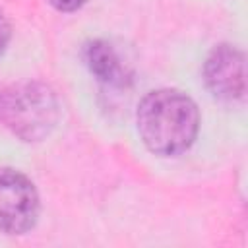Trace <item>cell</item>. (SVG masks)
<instances>
[{
	"instance_id": "obj_4",
	"label": "cell",
	"mask_w": 248,
	"mask_h": 248,
	"mask_svg": "<svg viewBox=\"0 0 248 248\" xmlns=\"http://www.w3.org/2000/svg\"><path fill=\"white\" fill-rule=\"evenodd\" d=\"M209 91L223 101L240 99L244 93V56L236 46L219 45L211 50L203 66Z\"/></svg>"
},
{
	"instance_id": "obj_1",
	"label": "cell",
	"mask_w": 248,
	"mask_h": 248,
	"mask_svg": "<svg viewBox=\"0 0 248 248\" xmlns=\"http://www.w3.org/2000/svg\"><path fill=\"white\" fill-rule=\"evenodd\" d=\"M200 112L196 103L176 89L147 93L138 107V132L155 155L186 151L198 134Z\"/></svg>"
},
{
	"instance_id": "obj_7",
	"label": "cell",
	"mask_w": 248,
	"mask_h": 248,
	"mask_svg": "<svg viewBox=\"0 0 248 248\" xmlns=\"http://www.w3.org/2000/svg\"><path fill=\"white\" fill-rule=\"evenodd\" d=\"M8 41H10V23H8L6 16H4L2 10H0V54L4 52Z\"/></svg>"
},
{
	"instance_id": "obj_6",
	"label": "cell",
	"mask_w": 248,
	"mask_h": 248,
	"mask_svg": "<svg viewBox=\"0 0 248 248\" xmlns=\"http://www.w3.org/2000/svg\"><path fill=\"white\" fill-rule=\"evenodd\" d=\"M48 4L60 12H74L85 4V0H48Z\"/></svg>"
},
{
	"instance_id": "obj_3",
	"label": "cell",
	"mask_w": 248,
	"mask_h": 248,
	"mask_svg": "<svg viewBox=\"0 0 248 248\" xmlns=\"http://www.w3.org/2000/svg\"><path fill=\"white\" fill-rule=\"evenodd\" d=\"M39 217V194L33 182L16 169L0 167V231L23 234Z\"/></svg>"
},
{
	"instance_id": "obj_5",
	"label": "cell",
	"mask_w": 248,
	"mask_h": 248,
	"mask_svg": "<svg viewBox=\"0 0 248 248\" xmlns=\"http://www.w3.org/2000/svg\"><path fill=\"white\" fill-rule=\"evenodd\" d=\"M85 60L89 70L108 85H126L130 79L118 54L107 41L89 43L85 48Z\"/></svg>"
},
{
	"instance_id": "obj_2",
	"label": "cell",
	"mask_w": 248,
	"mask_h": 248,
	"mask_svg": "<svg viewBox=\"0 0 248 248\" xmlns=\"http://www.w3.org/2000/svg\"><path fill=\"white\" fill-rule=\"evenodd\" d=\"M0 118L21 140H43L58 118L56 97L43 83L14 85L0 95Z\"/></svg>"
}]
</instances>
